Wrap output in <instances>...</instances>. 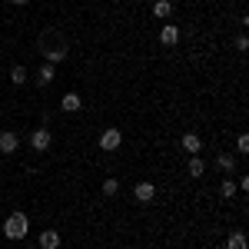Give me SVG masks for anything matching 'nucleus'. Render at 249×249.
<instances>
[{
  "label": "nucleus",
  "instance_id": "obj_5",
  "mask_svg": "<svg viewBox=\"0 0 249 249\" xmlns=\"http://www.w3.org/2000/svg\"><path fill=\"white\" fill-rule=\"evenodd\" d=\"M20 150V136L14 130H3L0 133V153H17Z\"/></svg>",
  "mask_w": 249,
  "mask_h": 249
},
{
  "label": "nucleus",
  "instance_id": "obj_18",
  "mask_svg": "<svg viewBox=\"0 0 249 249\" xmlns=\"http://www.w3.org/2000/svg\"><path fill=\"white\" fill-rule=\"evenodd\" d=\"M219 193H223L226 199H232V193H236V183H232V179H223V186H219Z\"/></svg>",
  "mask_w": 249,
  "mask_h": 249
},
{
  "label": "nucleus",
  "instance_id": "obj_17",
  "mask_svg": "<svg viewBox=\"0 0 249 249\" xmlns=\"http://www.w3.org/2000/svg\"><path fill=\"white\" fill-rule=\"evenodd\" d=\"M103 193L107 196H116L120 193V179H103Z\"/></svg>",
  "mask_w": 249,
  "mask_h": 249
},
{
  "label": "nucleus",
  "instance_id": "obj_21",
  "mask_svg": "<svg viewBox=\"0 0 249 249\" xmlns=\"http://www.w3.org/2000/svg\"><path fill=\"white\" fill-rule=\"evenodd\" d=\"M10 3H30V0H10Z\"/></svg>",
  "mask_w": 249,
  "mask_h": 249
},
{
  "label": "nucleus",
  "instance_id": "obj_22",
  "mask_svg": "<svg viewBox=\"0 0 249 249\" xmlns=\"http://www.w3.org/2000/svg\"><path fill=\"white\" fill-rule=\"evenodd\" d=\"M126 249H133V246H126Z\"/></svg>",
  "mask_w": 249,
  "mask_h": 249
},
{
  "label": "nucleus",
  "instance_id": "obj_8",
  "mask_svg": "<svg viewBox=\"0 0 249 249\" xmlns=\"http://www.w3.org/2000/svg\"><path fill=\"white\" fill-rule=\"evenodd\" d=\"M80 107H83L80 93H63V100H60V110H63V113H77Z\"/></svg>",
  "mask_w": 249,
  "mask_h": 249
},
{
  "label": "nucleus",
  "instance_id": "obj_9",
  "mask_svg": "<svg viewBox=\"0 0 249 249\" xmlns=\"http://www.w3.org/2000/svg\"><path fill=\"white\" fill-rule=\"evenodd\" d=\"M179 146H183L186 153H193V156H199V150H203V143H199V136H196V133H186L183 140H179Z\"/></svg>",
  "mask_w": 249,
  "mask_h": 249
},
{
  "label": "nucleus",
  "instance_id": "obj_13",
  "mask_svg": "<svg viewBox=\"0 0 249 249\" xmlns=\"http://www.w3.org/2000/svg\"><path fill=\"white\" fill-rule=\"evenodd\" d=\"M226 249H249L246 232H230V239H226Z\"/></svg>",
  "mask_w": 249,
  "mask_h": 249
},
{
  "label": "nucleus",
  "instance_id": "obj_19",
  "mask_svg": "<svg viewBox=\"0 0 249 249\" xmlns=\"http://www.w3.org/2000/svg\"><path fill=\"white\" fill-rule=\"evenodd\" d=\"M236 146H239V153H249V136L243 133L239 140H236Z\"/></svg>",
  "mask_w": 249,
  "mask_h": 249
},
{
  "label": "nucleus",
  "instance_id": "obj_1",
  "mask_svg": "<svg viewBox=\"0 0 249 249\" xmlns=\"http://www.w3.org/2000/svg\"><path fill=\"white\" fill-rule=\"evenodd\" d=\"M27 230H30L27 213H10V216H7V223H3V236H7V239H14V243H20V239L27 236Z\"/></svg>",
  "mask_w": 249,
  "mask_h": 249
},
{
  "label": "nucleus",
  "instance_id": "obj_14",
  "mask_svg": "<svg viewBox=\"0 0 249 249\" xmlns=\"http://www.w3.org/2000/svg\"><path fill=\"white\" fill-rule=\"evenodd\" d=\"M203 170H206L203 156H193V160H190V166H186V173H190L193 179H199V176H203Z\"/></svg>",
  "mask_w": 249,
  "mask_h": 249
},
{
  "label": "nucleus",
  "instance_id": "obj_11",
  "mask_svg": "<svg viewBox=\"0 0 249 249\" xmlns=\"http://www.w3.org/2000/svg\"><path fill=\"white\" fill-rule=\"evenodd\" d=\"M53 77H57V70H53V63H43L37 70V83L40 87H47V83H53Z\"/></svg>",
  "mask_w": 249,
  "mask_h": 249
},
{
  "label": "nucleus",
  "instance_id": "obj_4",
  "mask_svg": "<svg viewBox=\"0 0 249 249\" xmlns=\"http://www.w3.org/2000/svg\"><path fill=\"white\" fill-rule=\"evenodd\" d=\"M133 196L140 199V203H153V196H156V186L150 183V179H140L133 186Z\"/></svg>",
  "mask_w": 249,
  "mask_h": 249
},
{
  "label": "nucleus",
  "instance_id": "obj_16",
  "mask_svg": "<svg viewBox=\"0 0 249 249\" xmlns=\"http://www.w3.org/2000/svg\"><path fill=\"white\" fill-rule=\"evenodd\" d=\"M216 166H219V170H232V166H236V160H232L230 153H219V156H216Z\"/></svg>",
  "mask_w": 249,
  "mask_h": 249
},
{
  "label": "nucleus",
  "instance_id": "obj_15",
  "mask_svg": "<svg viewBox=\"0 0 249 249\" xmlns=\"http://www.w3.org/2000/svg\"><path fill=\"white\" fill-rule=\"evenodd\" d=\"M10 83H14V87L27 83V70H23V67H14V70H10Z\"/></svg>",
  "mask_w": 249,
  "mask_h": 249
},
{
  "label": "nucleus",
  "instance_id": "obj_3",
  "mask_svg": "<svg viewBox=\"0 0 249 249\" xmlns=\"http://www.w3.org/2000/svg\"><path fill=\"white\" fill-rule=\"evenodd\" d=\"M50 143H53L50 130H43V126H40V130H34V136H30V146H34L37 153H47V150H50Z\"/></svg>",
  "mask_w": 249,
  "mask_h": 249
},
{
  "label": "nucleus",
  "instance_id": "obj_7",
  "mask_svg": "<svg viewBox=\"0 0 249 249\" xmlns=\"http://www.w3.org/2000/svg\"><path fill=\"white\" fill-rule=\"evenodd\" d=\"M160 43H163V47H176V43H179V27H176V23H166V27L160 30Z\"/></svg>",
  "mask_w": 249,
  "mask_h": 249
},
{
  "label": "nucleus",
  "instance_id": "obj_10",
  "mask_svg": "<svg viewBox=\"0 0 249 249\" xmlns=\"http://www.w3.org/2000/svg\"><path fill=\"white\" fill-rule=\"evenodd\" d=\"M40 249H60V232L57 230L40 232Z\"/></svg>",
  "mask_w": 249,
  "mask_h": 249
},
{
  "label": "nucleus",
  "instance_id": "obj_12",
  "mask_svg": "<svg viewBox=\"0 0 249 249\" xmlns=\"http://www.w3.org/2000/svg\"><path fill=\"white\" fill-rule=\"evenodd\" d=\"M170 14H173V3H170V0H156V3H153V17L156 20H166Z\"/></svg>",
  "mask_w": 249,
  "mask_h": 249
},
{
  "label": "nucleus",
  "instance_id": "obj_2",
  "mask_svg": "<svg viewBox=\"0 0 249 249\" xmlns=\"http://www.w3.org/2000/svg\"><path fill=\"white\" fill-rule=\"evenodd\" d=\"M123 143V133L116 130V126H110V130H103V136H100V150H107V153H113L116 146Z\"/></svg>",
  "mask_w": 249,
  "mask_h": 249
},
{
  "label": "nucleus",
  "instance_id": "obj_20",
  "mask_svg": "<svg viewBox=\"0 0 249 249\" xmlns=\"http://www.w3.org/2000/svg\"><path fill=\"white\" fill-rule=\"evenodd\" d=\"M236 50H239V53H246V50H249V40L246 37H236Z\"/></svg>",
  "mask_w": 249,
  "mask_h": 249
},
{
  "label": "nucleus",
  "instance_id": "obj_6",
  "mask_svg": "<svg viewBox=\"0 0 249 249\" xmlns=\"http://www.w3.org/2000/svg\"><path fill=\"white\" fill-rule=\"evenodd\" d=\"M43 57H47V63H60V60L70 57V50H67V43L60 40V43H53V47H47V50H43Z\"/></svg>",
  "mask_w": 249,
  "mask_h": 249
}]
</instances>
